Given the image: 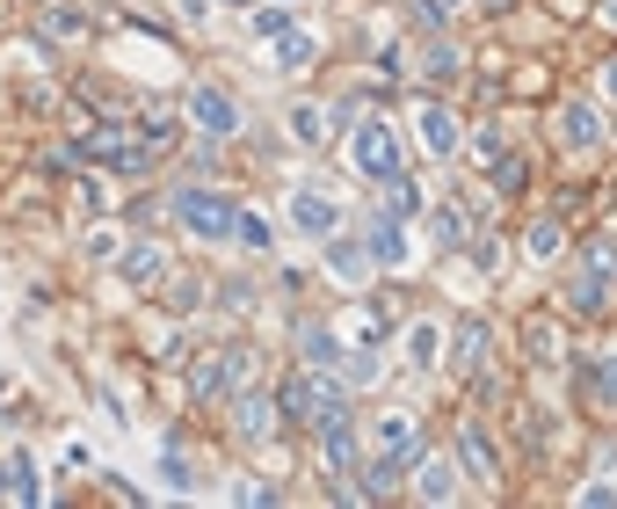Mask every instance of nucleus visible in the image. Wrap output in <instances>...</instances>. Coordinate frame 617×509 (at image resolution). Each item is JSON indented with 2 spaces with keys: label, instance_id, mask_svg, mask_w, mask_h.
I'll list each match as a JSON object with an SVG mask.
<instances>
[{
  "label": "nucleus",
  "instance_id": "1",
  "mask_svg": "<svg viewBox=\"0 0 617 509\" xmlns=\"http://www.w3.org/2000/svg\"><path fill=\"white\" fill-rule=\"evenodd\" d=\"M284 415L291 422H306V430H334V422H349V393L334 386V379H320V371H298V379H284Z\"/></svg>",
  "mask_w": 617,
  "mask_h": 509
},
{
  "label": "nucleus",
  "instance_id": "2",
  "mask_svg": "<svg viewBox=\"0 0 617 509\" xmlns=\"http://www.w3.org/2000/svg\"><path fill=\"white\" fill-rule=\"evenodd\" d=\"M610 284H617V241L595 233L589 255H581V269L567 277V306L574 314H603V306H610Z\"/></svg>",
  "mask_w": 617,
  "mask_h": 509
},
{
  "label": "nucleus",
  "instance_id": "3",
  "mask_svg": "<svg viewBox=\"0 0 617 509\" xmlns=\"http://www.w3.org/2000/svg\"><path fill=\"white\" fill-rule=\"evenodd\" d=\"M349 153H357V168L371 175V182H393V175H400V139H393L385 117H363L357 139H349Z\"/></svg>",
  "mask_w": 617,
  "mask_h": 509
},
{
  "label": "nucleus",
  "instance_id": "4",
  "mask_svg": "<svg viewBox=\"0 0 617 509\" xmlns=\"http://www.w3.org/2000/svg\"><path fill=\"white\" fill-rule=\"evenodd\" d=\"M175 212H182V226H190V233H204V241L240 233V212L226 204V196H211V190H175Z\"/></svg>",
  "mask_w": 617,
  "mask_h": 509
},
{
  "label": "nucleus",
  "instance_id": "5",
  "mask_svg": "<svg viewBox=\"0 0 617 509\" xmlns=\"http://www.w3.org/2000/svg\"><path fill=\"white\" fill-rule=\"evenodd\" d=\"M247 371H255V349H240V342L233 349H218V357H204L196 364V400H226Z\"/></svg>",
  "mask_w": 617,
  "mask_h": 509
},
{
  "label": "nucleus",
  "instance_id": "6",
  "mask_svg": "<svg viewBox=\"0 0 617 509\" xmlns=\"http://www.w3.org/2000/svg\"><path fill=\"white\" fill-rule=\"evenodd\" d=\"M190 124L204 131V139H233V131H240L233 96H226V88H196V96H190Z\"/></svg>",
  "mask_w": 617,
  "mask_h": 509
},
{
  "label": "nucleus",
  "instance_id": "7",
  "mask_svg": "<svg viewBox=\"0 0 617 509\" xmlns=\"http://www.w3.org/2000/svg\"><path fill=\"white\" fill-rule=\"evenodd\" d=\"M357 430H349V422H334V430H320V473H327V481H349V473H357Z\"/></svg>",
  "mask_w": 617,
  "mask_h": 509
},
{
  "label": "nucleus",
  "instance_id": "8",
  "mask_svg": "<svg viewBox=\"0 0 617 509\" xmlns=\"http://www.w3.org/2000/svg\"><path fill=\"white\" fill-rule=\"evenodd\" d=\"M458 451H465V473H473L479 487H501V466H494V444H487V430L479 422H465V436H458Z\"/></svg>",
  "mask_w": 617,
  "mask_h": 509
},
{
  "label": "nucleus",
  "instance_id": "9",
  "mask_svg": "<svg viewBox=\"0 0 617 509\" xmlns=\"http://www.w3.org/2000/svg\"><path fill=\"white\" fill-rule=\"evenodd\" d=\"M378 459L385 466H407V459H414V415H407V408H393L378 422Z\"/></svg>",
  "mask_w": 617,
  "mask_h": 509
},
{
  "label": "nucleus",
  "instance_id": "10",
  "mask_svg": "<svg viewBox=\"0 0 617 509\" xmlns=\"http://www.w3.org/2000/svg\"><path fill=\"white\" fill-rule=\"evenodd\" d=\"M422 473H414V495H422V502H451V487H458V473H451V459H444V451H422Z\"/></svg>",
  "mask_w": 617,
  "mask_h": 509
},
{
  "label": "nucleus",
  "instance_id": "11",
  "mask_svg": "<svg viewBox=\"0 0 617 509\" xmlns=\"http://www.w3.org/2000/svg\"><path fill=\"white\" fill-rule=\"evenodd\" d=\"M291 218H298L306 233H320V241H327L334 226H342V212H334V196H320V190H298V196H291Z\"/></svg>",
  "mask_w": 617,
  "mask_h": 509
},
{
  "label": "nucleus",
  "instance_id": "12",
  "mask_svg": "<svg viewBox=\"0 0 617 509\" xmlns=\"http://www.w3.org/2000/svg\"><path fill=\"white\" fill-rule=\"evenodd\" d=\"M595 139H603L595 110H589V102H567V110H560V145H567V153H589Z\"/></svg>",
  "mask_w": 617,
  "mask_h": 509
},
{
  "label": "nucleus",
  "instance_id": "13",
  "mask_svg": "<svg viewBox=\"0 0 617 509\" xmlns=\"http://www.w3.org/2000/svg\"><path fill=\"white\" fill-rule=\"evenodd\" d=\"M233 430L247 436V444H261V436L277 430V408H269L261 393H240V400H233Z\"/></svg>",
  "mask_w": 617,
  "mask_h": 509
},
{
  "label": "nucleus",
  "instance_id": "14",
  "mask_svg": "<svg viewBox=\"0 0 617 509\" xmlns=\"http://www.w3.org/2000/svg\"><path fill=\"white\" fill-rule=\"evenodd\" d=\"M363 247H371V263H385V269H400V263H407V233H400V218L385 212V218H378V226H371V241H363Z\"/></svg>",
  "mask_w": 617,
  "mask_h": 509
},
{
  "label": "nucleus",
  "instance_id": "15",
  "mask_svg": "<svg viewBox=\"0 0 617 509\" xmlns=\"http://www.w3.org/2000/svg\"><path fill=\"white\" fill-rule=\"evenodd\" d=\"M422 145L428 153H458V117L444 110V102H428L422 110Z\"/></svg>",
  "mask_w": 617,
  "mask_h": 509
},
{
  "label": "nucleus",
  "instance_id": "16",
  "mask_svg": "<svg viewBox=\"0 0 617 509\" xmlns=\"http://www.w3.org/2000/svg\"><path fill=\"white\" fill-rule=\"evenodd\" d=\"M291 139H298V145H320V139H334V117L320 110V102H298V110H291Z\"/></svg>",
  "mask_w": 617,
  "mask_h": 509
},
{
  "label": "nucleus",
  "instance_id": "17",
  "mask_svg": "<svg viewBox=\"0 0 617 509\" xmlns=\"http://www.w3.org/2000/svg\"><path fill=\"white\" fill-rule=\"evenodd\" d=\"M298 349H306V364H342V335H334V328H320V320H306V328H298Z\"/></svg>",
  "mask_w": 617,
  "mask_h": 509
},
{
  "label": "nucleus",
  "instance_id": "18",
  "mask_svg": "<svg viewBox=\"0 0 617 509\" xmlns=\"http://www.w3.org/2000/svg\"><path fill=\"white\" fill-rule=\"evenodd\" d=\"M458 371H479L487 364V320H458Z\"/></svg>",
  "mask_w": 617,
  "mask_h": 509
},
{
  "label": "nucleus",
  "instance_id": "19",
  "mask_svg": "<svg viewBox=\"0 0 617 509\" xmlns=\"http://www.w3.org/2000/svg\"><path fill=\"white\" fill-rule=\"evenodd\" d=\"M428 233H436V247H444V255H451V247H465V212H458V204H436V212H428Z\"/></svg>",
  "mask_w": 617,
  "mask_h": 509
},
{
  "label": "nucleus",
  "instance_id": "20",
  "mask_svg": "<svg viewBox=\"0 0 617 509\" xmlns=\"http://www.w3.org/2000/svg\"><path fill=\"white\" fill-rule=\"evenodd\" d=\"M160 269H167L160 247H131L124 255V284H160Z\"/></svg>",
  "mask_w": 617,
  "mask_h": 509
},
{
  "label": "nucleus",
  "instance_id": "21",
  "mask_svg": "<svg viewBox=\"0 0 617 509\" xmlns=\"http://www.w3.org/2000/svg\"><path fill=\"white\" fill-rule=\"evenodd\" d=\"M327 263L342 269V277H363V269H371V247H357V241H334V233H327Z\"/></svg>",
  "mask_w": 617,
  "mask_h": 509
},
{
  "label": "nucleus",
  "instance_id": "22",
  "mask_svg": "<svg viewBox=\"0 0 617 509\" xmlns=\"http://www.w3.org/2000/svg\"><path fill=\"white\" fill-rule=\"evenodd\" d=\"M523 342H530V357H538V364L560 357V342H552V320H545V314H530V320H523Z\"/></svg>",
  "mask_w": 617,
  "mask_h": 509
},
{
  "label": "nucleus",
  "instance_id": "23",
  "mask_svg": "<svg viewBox=\"0 0 617 509\" xmlns=\"http://www.w3.org/2000/svg\"><path fill=\"white\" fill-rule=\"evenodd\" d=\"M422 73L451 88V80H458V44H428V51H422Z\"/></svg>",
  "mask_w": 617,
  "mask_h": 509
},
{
  "label": "nucleus",
  "instance_id": "24",
  "mask_svg": "<svg viewBox=\"0 0 617 509\" xmlns=\"http://www.w3.org/2000/svg\"><path fill=\"white\" fill-rule=\"evenodd\" d=\"M312 66V37H298V29H291L284 44H277V73H306Z\"/></svg>",
  "mask_w": 617,
  "mask_h": 509
},
{
  "label": "nucleus",
  "instance_id": "25",
  "mask_svg": "<svg viewBox=\"0 0 617 509\" xmlns=\"http://www.w3.org/2000/svg\"><path fill=\"white\" fill-rule=\"evenodd\" d=\"M436 342H444V335H436V320H422V328L407 335V357L422 364V371H436Z\"/></svg>",
  "mask_w": 617,
  "mask_h": 509
},
{
  "label": "nucleus",
  "instance_id": "26",
  "mask_svg": "<svg viewBox=\"0 0 617 509\" xmlns=\"http://www.w3.org/2000/svg\"><path fill=\"white\" fill-rule=\"evenodd\" d=\"M139 139L153 145V153H160V145L175 139V110H145V117H139Z\"/></svg>",
  "mask_w": 617,
  "mask_h": 509
},
{
  "label": "nucleus",
  "instance_id": "27",
  "mask_svg": "<svg viewBox=\"0 0 617 509\" xmlns=\"http://www.w3.org/2000/svg\"><path fill=\"white\" fill-rule=\"evenodd\" d=\"M501 196H516L523 190V153H494V175H487Z\"/></svg>",
  "mask_w": 617,
  "mask_h": 509
},
{
  "label": "nucleus",
  "instance_id": "28",
  "mask_svg": "<svg viewBox=\"0 0 617 509\" xmlns=\"http://www.w3.org/2000/svg\"><path fill=\"white\" fill-rule=\"evenodd\" d=\"M44 29H51V37H80V29H88V15H80V8H59V0H51V8H44Z\"/></svg>",
  "mask_w": 617,
  "mask_h": 509
},
{
  "label": "nucleus",
  "instance_id": "29",
  "mask_svg": "<svg viewBox=\"0 0 617 509\" xmlns=\"http://www.w3.org/2000/svg\"><path fill=\"white\" fill-rule=\"evenodd\" d=\"M247 23H255V37H291V8L284 0H277V8H255Z\"/></svg>",
  "mask_w": 617,
  "mask_h": 509
},
{
  "label": "nucleus",
  "instance_id": "30",
  "mask_svg": "<svg viewBox=\"0 0 617 509\" xmlns=\"http://www.w3.org/2000/svg\"><path fill=\"white\" fill-rule=\"evenodd\" d=\"M560 241H567V233H560V212L530 226V255H560Z\"/></svg>",
  "mask_w": 617,
  "mask_h": 509
},
{
  "label": "nucleus",
  "instance_id": "31",
  "mask_svg": "<svg viewBox=\"0 0 617 509\" xmlns=\"http://www.w3.org/2000/svg\"><path fill=\"white\" fill-rule=\"evenodd\" d=\"M196 298H204V284H196V277H175V284H167V306H175V314H190Z\"/></svg>",
  "mask_w": 617,
  "mask_h": 509
},
{
  "label": "nucleus",
  "instance_id": "32",
  "mask_svg": "<svg viewBox=\"0 0 617 509\" xmlns=\"http://www.w3.org/2000/svg\"><path fill=\"white\" fill-rule=\"evenodd\" d=\"M8 481H15V502H37V495H44V487H37V473H29L23 459H8Z\"/></svg>",
  "mask_w": 617,
  "mask_h": 509
},
{
  "label": "nucleus",
  "instance_id": "33",
  "mask_svg": "<svg viewBox=\"0 0 617 509\" xmlns=\"http://www.w3.org/2000/svg\"><path fill=\"white\" fill-rule=\"evenodd\" d=\"M240 241H247V247H269L277 233H269V218H261V212H240Z\"/></svg>",
  "mask_w": 617,
  "mask_h": 509
},
{
  "label": "nucleus",
  "instance_id": "34",
  "mask_svg": "<svg viewBox=\"0 0 617 509\" xmlns=\"http://www.w3.org/2000/svg\"><path fill=\"white\" fill-rule=\"evenodd\" d=\"M595 400H603V408H617V357L595 364Z\"/></svg>",
  "mask_w": 617,
  "mask_h": 509
},
{
  "label": "nucleus",
  "instance_id": "35",
  "mask_svg": "<svg viewBox=\"0 0 617 509\" xmlns=\"http://www.w3.org/2000/svg\"><path fill=\"white\" fill-rule=\"evenodd\" d=\"M160 473H167V487H190V459H182V451H175V444H167V459H160Z\"/></svg>",
  "mask_w": 617,
  "mask_h": 509
},
{
  "label": "nucleus",
  "instance_id": "36",
  "mask_svg": "<svg viewBox=\"0 0 617 509\" xmlns=\"http://www.w3.org/2000/svg\"><path fill=\"white\" fill-rule=\"evenodd\" d=\"M226 306H233V314H247V306H255V284H240V277H233V284H226Z\"/></svg>",
  "mask_w": 617,
  "mask_h": 509
},
{
  "label": "nucleus",
  "instance_id": "37",
  "mask_svg": "<svg viewBox=\"0 0 617 509\" xmlns=\"http://www.w3.org/2000/svg\"><path fill=\"white\" fill-rule=\"evenodd\" d=\"M603 88H610V96H617V59H610V66H603Z\"/></svg>",
  "mask_w": 617,
  "mask_h": 509
},
{
  "label": "nucleus",
  "instance_id": "38",
  "mask_svg": "<svg viewBox=\"0 0 617 509\" xmlns=\"http://www.w3.org/2000/svg\"><path fill=\"white\" fill-rule=\"evenodd\" d=\"M0 495H15V481H8V459H0Z\"/></svg>",
  "mask_w": 617,
  "mask_h": 509
},
{
  "label": "nucleus",
  "instance_id": "39",
  "mask_svg": "<svg viewBox=\"0 0 617 509\" xmlns=\"http://www.w3.org/2000/svg\"><path fill=\"white\" fill-rule=\"evenodd\" d=\"M226 8H255V0H226Z\"/></svg>",
  "mask_w": 617,
  "mask_h": 509
}]
</instances>
